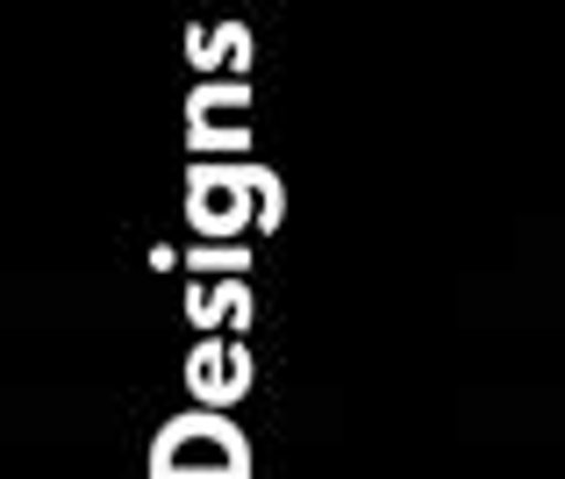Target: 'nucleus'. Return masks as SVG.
Returning <instances> with one entry per match:
<instances>
[{
	"instance_id": "39448f33",
	"label": "nucleus",
	"mask_w": 565,
	"mask_h": 479,
	"mask_svg": "<svg viewBox=\"0 0 565 479\" xmlns=\"http://www.w3.org/2000/svg\"><path fill=\"white\" fill-rule=\"evenodd\" d=\"M250 100H258V86L236 79V72H222V79H193V94H186V123H244Z\"/></svg>"
},
{
	"instance_id": "f03ea898",
	"label": "nucleus",
	"mask_w": 565,
	"mask_h": 479,
	"mask_svg": "<svg viewBox=\"0 0 565 479\" xmlns=\"http://www.w3.org/2000/svg\"><path fill=\"white\" fill-rule=\"evenodd\" d=\"M143 479H258V458L230 408H180L158 423Z\"/></svg>"
},
{
	"instance_id": "0eeeda50",
	"label": "nucleus",
	"mask_w": 565,
	"mask_h": 479,
	"mask_svg": "<svg viewBox=\"0 0 565 479\" xmlns=\"http://www.w3.org/2000/svg\"><path fill=\"white\" fill-rule=\"evenodd\" d=\"M250 258H258L250 244H201V236H193L186 273L193 279H250Z\"/></svg>"
},
{
	"instance_id": "1a4fd4ad",
	"label": "nucleus",
	"mask_w": 565,
	"mask_h": 479,
	"mask_svg": "<svg viewBox=\"0 0 565 479\" xmlns=\"http://www.w3.org/2000/svg\"><path fill=\"white\" fill-rule=\"evenodd\" d=\"M172 265H186V251H172V244H151V273H172Z\"/></svg>"
},
{
	"instance_id": "20e7f679",
	"label": "nucleus",
	"mask_w": 565,
	"mask_h": 479,
	"mask_svg": "<svg viewBox=\"0 0 565 479\" xmlns=\"http://www.w3.org/2000/svg\"><path fill=\"white\" fill-rule=\"evenodd\" d=\"M180 51L193 79H222V72L250 79V22H186Z\"/></svg>"
},
{
	"instance_id": "6e6552de",
	"label": "nucleus",
	"mask_w": 565,
	"mask_h": 479,
	"mask_svg": "<svg viewBox=\"0 0 565 479\" xmlns=\"http://www.w3.org/2000/svg\"><path fill=\"white\" fill-rule=\"evenodd\" d=\"M180 308H186L193 337H222V329H230V316H222V301H215V279H193V273H186V294H180Z\"/></svg>"
},
{
	"instance_id": "f257e3e1",
	"label": "nucleus",
	"mask_w": 565,
	"mask_h": 479,
	"mask_svg": "<svg viewBox=\"0 0 565 479\" xmlns=\"http://www.w3.org/2000/svg\"><path fill=\"white\" fill-rule=\"evenodd\" d=\"M186 230L201 244H244V236L287 230V179L265 158H193L186 164Z\"/></svg>"
},
{
	"instance_id": "423d86ee",
	"label": "nucleus",
	"mask_w": 565,
	"mask_h": 479,
	"mask_svg": "<svg viewBox=\"0 0 565 479\" xmlns=\"http://www.w3.org/2000/svg\"><path fill=\"white\" fill-rule=\"evenodd\" d=\"M258 129L250 123H186V151L193 158H250Z\"/></svg>"
},
{
	"instance_id": "7ed1b4c3",
	"label": "nucleus",
	"mask_w": 565,
	"mask_h": 479,
	"mask_svg": "<svg viewBox=\"0 0 565 479\" xmlns=\"http://www.w3.org/2000/svg\"><path fill=\"white\" fill-rule=\"evenodd\" d=\"M180 380H186L193 408H236V401L258 386V358H250L244 337H193Z\"/></svg>"
}]
</instances>
